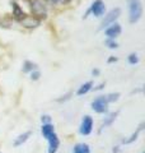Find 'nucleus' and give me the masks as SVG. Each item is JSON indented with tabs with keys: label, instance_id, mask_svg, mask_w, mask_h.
Masks as SVG:
<instances>
[{
	"label": "nucleus",
	"instance_id": "1a4fd4ad",
	"mask_svg": "<svg viewBox=\"0 0 145 153\" xmlns=\"http://www.w3.org/2000/svg\"><path fill=\"white\" fill-rule=\"evenodd\" d=\"M10 4H12V16H13V18L16 19L17 22H21L22 19L27 16V14L23 12V9L21 8V5H19L18 3L12 1Z\"/></svg>",
	"mask_w": 145,
	"mask_h": 153
},
{
	"label": "nucleus",
	"instance_id": "a211bd4d",
	"mask_svg": "<svg viewBox=\"0 0 145 153\" xmlns=\"http://www.w3.org/2000/svg\"><path fill=\"white\" fill-rule=\"evenodd\" d=\"M127 61H129V64H131V65L138 64L139 63V56H138L136 52H131V54L127 56Z\"/></svg>",
	"mask_w": 145,
	"mask_h": 153
},
{
	"label": "nucleus",
	"instance_id": "20e7f679",
	"mask_svg": "<svg viewBox=\"0 0 145 153\" xmlns=\"http://www.w3.org/2000/svg\"><path fill=\"white\" fill-rule=\"evenodd\" d=\"M106 12V5H104V3L102 1V0H94L93 3H92V5L90 8L87 10V13L84 14V18L88 17V14L92 13L94 17L97 18H99V17H103V14Z\"/></svg>",
	"mask_w": 145,
	"mask_h": 153
},
{
	"label": "nucleus",
	"instance_id": "39448f33",
	"mask_svg": "<svg viewBox=\"0 0 145 153\" xmlns=\"http://www.w3.org/2000/svg\"><path fill=\"white\" fill-rule=\"evenodd\" d=\"M92 108H93V111L98 112V114L107 112L108 102H107V100H106V96H99V97L93 100V101H92Z\"/></svg>",
	"mask_w": 145,
	"mask_h": 153
},
{
	"label": "nucleus",
	"instance_id": "6ab92c4d",
	"mask_svg": "<svg viewBox=\"0 0 145 153\" xmlns=\"http://www.w3.org/2000/svg\"><path fill=\"white\" fill-rule=\"evenodd\" d=\"M118 97H120V93L116 92V93H109V94H107V96H106V100H107V102L109 103V102H116V101L118 100Z\"/></svg>",
	"mask_w": 145,
	"mask_h": 153
},
{
	"label": "nucleus",
	"instance_id": "0eeeda50",
	"mask_svg": "<svg viewBox=\"0 0 145 153\" xmlns=\"http://www.w3.org/2000/svg\"><path fill=\"white\" fill-rule=\"evenodd\" d=\"M121 31H122V28H121V26L118 25V23H112L111 26H108L107 28L104 30V35L107 36L108 38H111V40H115L117 36L121 35Z\"/></svg>",
	"mask_w": 145,
	"mask_h": 153
},
{
	"label": "nucleus",
	"instance_id": "7ed1b4c3",
	"mask_svg": "<svg viewBox=\"0 0 145 153\" xmlns=\"http://www.w3.org/2000/svg\"><path fill=\"white\" fill-rule=\"evenodd\" d=\"M121 16V9L120 8H113L106 14L104 18L102 19L101 22V26H99V30H106L108 26H111L112 23H115L117 21V18Z\"/></svg>",
	"mask_w": 145,
	"mask_h": 153
},
{
	"label": "nucleus",
	"instance_id": "6e6552de",
	"mask_svg": "<svg viewBox=\"0 0 145 153\" xmlns=\"http://www.w3.org/2000/svg\"><path fill=\"white\" fill-rule=\"evenodd\" d=\"M19 23H21L23 27H26V28H37L38 26H40L41 21L40 19H37V18H35L33 16H26Z\"/></svg>",
	"mask_w": 145,
	"mask_h": 153
},
{
	"label": "nucleus",
	"instance_id": "4be33fe9",
	"mask_svg": "<svg viewBox=\"0 0 145 153\" xmlns=\"http://www.w3.org/2000/svg\"><path fill=\"white\" fill-rule=\"evenodd\" d=\"M47 3H50V4H54V5H56V4H65L67 3L69 0H46Z\"/></svg>",
	"mask_w": 145,
	"mask_h": 153
},
{
	"label": "nucleus",
	"instance_id": "f8f14e48",
	"mask_svg": "<svg viewBox=\"0 0 145 153\" xmlns=\"http://www.w3.org/2000/svg\"><path fill=\"white\" fill-rule=\"evenodd\" d=\"M41 133H42V135L43 138H47L51 135V134H54L55 133V129H54V125L50 123V124H43L42 128H41Z\"/></svg>",
	"mask_w": 145,
	"mask_h": 153
},
{
	"label": "nucleus",
	"instance_id": "bb28decb",
	"mask_svg": "<svg viewBox=\"0 0 145 153\" xmlns=\"http://www.w3.org/2000/svg\"><path fill=\"white\" fill-rule=\"evenodd\" d=\"M92 74H93V75H99V70L98 69H93V70H92Z\"/></svg>",
	"mask_w": 145,
	"mask_h": 153
},
{
	"label": "nucleus",
	"instance_id": "aec40b11",
	"mask_svg": "<svg viewBox=\"0 0 145 153\" xmlns=\"http://www.w3.org/2000/svg\"><path fill=\"white\" fill-rule=\"evenodd\" d=\"M106 45H107L108 49H117V47H118L117 42H116L115 40H111V38H108V40L106 41Z\"/></svg>",
	"mask_w": 145,
	"mask_h": 153
},
{
	"label": "nucleus",
	"instance_id": "f257e3e1",
	"mask_svg": "<svg viewBox=\"0 0 145 153\" xmlns=\"http://www.w3.org/2000/svg\"><path fill=\"white\" fill-rule=\"evenodd\" d=\"M129 4V21L130 23H136L143 16V5L140 0H127Z\"/></svg>",
	"mask_w": 145,
	"mask_h": 153
},
{
	"label": "nucleus",
	"instance_id": "412c9836",
	"mask_svg": "<svg viewBox=\"0 0 145 153\" xmlns=\"http://www.w3.org/2000/svg\"><path fill=\"white\" fill-rule=\"evenodd\" d=\"M40 76H41V71L40 70H33V71H31V79L32 80H38L40 79Z\"/></svg>",
	"mask_w": 145,
	"mask_h": 153
},
{
	"label": "nucleus",
	"instance_id": "9d476101",
	"mask_svg": "<svg viewBox=\"0 0 145 153\" xmlns=\"http://www.w3.org/2000/svg\"><path fill=\"white\" fill-rule=\"evenodd\" d=\"M47 140H48V153H56L57 148L60 146V140H59V138H57V135L55 133L51 134V135L47 138Z\"/></svg>",
	"mask_w": 145,
	"mask_h": 153
},
{
	"label": "nucleus",
	"instance_id": "a878e982",
	"mask_svg": "<svg viewBox=\"0 0 145 153\" xmlns=\"http://www.w3.org/2000/svg\"><path fill=\"white\" fill-rule=\"evenodd\" d=\"M103 87H104V83H101L98 87H95V88H94V91H101V89H103Z\"/></svg>",
	"mask_w": 145,
	"mask_h": 153
},
{
	"label": "nucleus",
	"instance_id": "2eb2a0df",
	"mask_svg": "<svg viewBox=\"0 0 145 153\" xmlns=\"http://www.w3.org/2000/svg\"><path fill=\"white\" fill-rule=\"evenodd\" d=\"M36 69H37V64L32 63V61H30V60H26L23 63V68H22L23 73H31V71L36 70Z\"/></svg>",
	"mask_w": 145,
	"mask_h": 153
},
{
	"label": "nucleus",
	"instance_id": "b1692460",
	"mask_svg": "<svg viewBox=\"0 0 145 153\" xmlns=\"http://www.w3.org/2000/svg\"><path fill=\"white\" fill-rule=\"evenodd\" d=\"M70 96H71V92L66 93L65 96H62V98H59V100H57V102H62V101H66V100H69V98H70Z\"/></svg>",
	"mask_w": 145,
	"mask_h": 153
},
{
	"label": "nucleus",
	"instance_id": "5701e85b",
	"mask_svg": "<svg viewBox=\"0 0 145 153\" xmlns=\"http://www.w3.org/2000/svg\"><path fill=\"white\" fill-rule=\"evenodd\" d=\"M41 121H42V124H50L51 123V117L48 116V115H43V116L41 117Z\"/></svg>",
	"mask_w": 145,
	"mask_h": 153
},
{
	"label": "nucleus",
	"instance_id": "4468645a",
	"mask_svg": "<svg viewBox=\"0 0 145 153\" xmlns=\"http://www.w3.org/2000/svg\"><path fill=\"white\" fill-rule=\"evenodd\" d=\"M72 153H90L89 146L87 143H78L72 149Z\"/></svg>",
	"mask_w": 145,
	"mask_h": 153
},
{
	"label": "nucleus",
	"instance_id": "f3484780",
	"mask_svg": "<svg viewBox=\"0 0 145 153\" xmlns=\"http://www.w3.org/2000/svg\"><path fill=\"white\" fill-rule=\"evenodd\" d=\"M143 126H144V124H141V125H140V126L138 128V130L135 131V133L132 134L131 137H130V139H126V140H124V143H125V144H130V143H132L134 140H136V139H138V137H139V134H140V131L143 130Z\"/></svg>",
	"mask_w": 145,
	"mask_h": 153
},
{
	"label": "nucleus",
	"instance_id": "f03ea898",
	"mask_svg": "<svg viewBox=\"0 0 145 153\" xmlns=\"http://www.w3.org/2000/svg\"><path fill=\"white\" fill-rule=\"evenodd\" d=\"M30 9L32 12V16L40 21L47 17V8L45 3L41 0H30Z\"/></svg>",
	"mask_w": 145,
	"mask_h": 153
},
{
	"label": "nucleus",
	"instance_id": "423d86ee",
	"mask_svg": "<svg viewBox=\"0 0 145 153\" xmlns=\"http://www.w3.org/2000/svg\"><path fill=\"white\" fill-rule=\"evenodd\" d=\"M93 130V119H92L89 115L83 117V120L80 123V128H79V131L81 135H89Z\"/></svg>",
	"mask_w": 145,
	"mask_h": 153
},
{
	"label": "nucleus",
	"instance_id": "ddd939ff",
	"mask_svg": "<svg viewBox=\"0 0 145 153\" xmlns=\"http://www.w3.org/2000/svg\"><path fill=\"white\" fill-rule=\"evenodd\" d=\"M30 137H31V131H26V133L21 134V135H18V137L16 138V140H14V147L22 146L24 142L28 140V138H30Z\"/></svg>",
	"mask_w": 145,
	"mask_h": 153
},
{
	"label": "nucleus",
	"instance_id": "393cba45",
	"mask_svg": "<svg viewBox=\"0 0 145 153\" xmlns=\"http://www.w3.org/2000/svg\"><path fill=\"white\" fill-rule=\"evenodd\" d=\"M108 63H116V61H117V57H115V56H111L109 59L107 60Z\"/></svg>",
	"mask_w": 145,
	"mask_h": 153
},
{
	"label": "nucleus",
	"instance_id": "9b49d317",
	"mask_svg": "<svg viewBox=\"0 0 145 153\" xmlns=\"http://www.w3.org/2000/svg\"><path fill=\"white\" fill-rule=\"evenodd\" d=\"M93 88V82H85L84 84H81L80 87L78 88V91H76V94L78 96H84V94H87L89 92V91Z\"/></svg>",
	"mask_w": 145,
	"mask_h": 153
},
{
	"label": "nucleus",
	"instance_id": "dca6fc26",
	"mask_svg": "<svg viewBox=\"0 0 145 153\" xmlns=\"http://www.w3.org/2000/svg\"><path fill=\"white\" fill-rule=\"evenodd\" d=\"M118 115V111H116V112H112V114H109L107 117L103 120V123H102V129L103 128H107V126H109L111 124H112L115 120H116V116Z\"/></svg>",
	"mask_w": 145,
	"mask_h": 153
}]
</instances>
